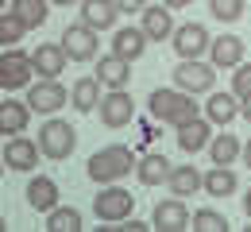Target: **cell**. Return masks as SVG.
<instances>
[{"label":"cell","mask_w":251,"mask_h":232,"mask_svg":"<svg viewBox=\"0 0 251 232\" xmlns=\"http://www.w3.org/2000/svg\"><path fill=\"white\" fill-rule=\"evenodd\" d=\"M240 116H244V120L251 124V97H244V101H240Z\"/></svg>","instance_id":"obj_36"},{"label":"cell","mask_w":251,"mask_h":232,"mask_svg":"<svg viewBox=\"0 0 251 232\" xmlns=\"http://www.w3.org/2000/svg\"><path fill=\"white\" fill-rule=\"evenodd\" d=\"M0 12H4V0H0Z\"/></svg>","instance_id":"obj_43"},{"label":"cell","mask_w":251,"mask_h":232,"mask_svg":"<svg viewBox=\"0 0 251 232\" xmlns=\"http://www.w3.org/2000/svg\"><path fill=\"white\" fill-rule=\"evenodd\" d=\"M244 8H248V0H209V12L220 24H236L244 16Z\"/></svg>","instance_id":"obj_31"},{"label":"cell","mask_w":251,"mask_h":232,"mask_svg":"<svg viewBox=\"0 0 251 232\" xmlns=\"http://www.w3.org/2000/svg\"><path fill=\"white\" fill-rule=\"evenodd\" d=\"M39 159H43V147H39L35 139H27V135H12V139L4 143V163H8V170L27 174V170L39 166Z\"/></svg>","instance_id":"obj_11"},{"label":"cell","mask_w":251,"mask_h":232,"mask_svg":"<svg viewBox=\"0 0 251 232\" xmlns=\"http://www.w3.org/2000/svg\"><path fill=\"white\" fill-rule=\"evenodd\" d=\"M170 12H174V8H166V4H147V8L139 12V16H143V24H139V27L147 31L151 43H166V39L174 35L178 24H174V16H170Z\"/></svg>","instance_id":"obj_14"},{"label":"cell","mask_w":251,"mask_h":232,"mask_svg":"<svg viewBox=\"0 0 251 232\" xmlns=\"http://www.w3.org/2000/svg\"><path fill=\"white\" fill-rule=\"evenodd\" d=\"M97 112H100V124L104 128H127L131 116H135V101L124 89H108L100 97V104H97Z\"/></svg>","instance_id":"obj_7"},{"label":"cell","mask_w":251,"mask_h":232,"mask_svg":"<svg viewBox=\"0 0 251 232\" xmlns=\"http://www.w3.org/2000/svg\"><path fill=\"white\" fill-rule=\"evenodd\" d=\"M93 213H97V221H104V225H124L127 217L135 213V198H131L127 190H120V186L108 182L93 198Z\"/></svg>","instance_id":"obj_5"},{"label":"cell","mask_w":251,"mask_h":232,"mask_svg":"<svg viewBox=\"0 0 251 232\" xmlns=\"http://www.w3.org/2000/svg\"><path fill=\"white\" fill-rule=\"evenodd\" d=\"M193 229L197 232H228V217L217 209H197L193 213Z\"/></svg>","instance_id":"obj_32"},{"label":"cell","mask_w":251,"mask_h":232,"mask_svg":"<svg viewBox=\"0 0 251 232\" xmlns=\"http://www.w3.org/2000/svg\"><path fill=\"white\" fill-rule=\"evenodd\" d=\"M147 43H151L147 31H143V27H135V24H127V27H120V31L112 35V51H116V54H124V58H131V62H135V58H143Z\"/></svg>","instance_id":"obj_21"},{"label":"cell","mask_w":251,"mask_h":232,"mask_svg":"<svg viewBox=\"0 0 251 232\" xmlns=\"http://www.w3.org/2000/svg\"><path fill=\"white\" fill-rule=\"evenodd\" d=\"M62 47L66 54H70V62H89V58H97V27H89V24H70L62 31Z\"/></svg>","instance_id":"obj_10"},{"label":"cell","mask_w":251,"mask_h":232,"mask_svg":"<svg viewBox=\"0 0 251 232\" xmlns=\"http://www.w3.org/2000/svg\"><path fill=\"white\" fill-rule=\"evenodd\" d=\"M70 104H74L77 112H97V104H100V77H81V81H74Z\"/></svg>","instance_id":"obj_25"},{"label":"cell","mask_w":251,"mask_h":232,"mask_svg":"<svg viewBox=\"0 0 251 232\" xmlns=\"http://www.w3.org/2000/svg\"><path fill=\"white\" fill-rule=\"evenodd\" d=\"M27 104L35 116H54L66 104V85H58V77H43L39 85H27Z\"/></svg>","instance_id":"obj_8"},{"label":"cell","mask_w":251,"mask_h":232,"mask_svg":"<svg viewBox=\"0 0 251 232\" xmlns=\"http://www.w3.org/2000/svg\"><path fill=\"white\" fill-rule=\"evenodd\" d=\"M147 108H151L155 120L174 124V128L186 124V120H193V116H201L193 93H186V89H151V93H147Z\"/></svg>","instance_id":"obj_2"},{"label":"cell","mask_w":251,"mask_h":232,"mask_svg":"<svg viewBox=\"0 0 251 232\" xmlns=\"http://www.w3.org/2000/svg\"><path fill=\"white\" fill-rule=\"evenodd\" d=\"M170 43H174V54H182V58H201V54H209V27L205 24H178L174 35H170Z\"/></svg>","instance_id":"obj_9"},{"label":"cell","mask_w":251,"mask_h":232,"mask_svg":"<svg viewBox=\"0 0 251 232\" xmlns=\"http://www.w3.org/2000/svg\"><path fill=\"white\" fill-rule=\"evenodd\" d=\"M147 4H151V0H116V8H120V12H127V16H135V12H143Z\"/></svg>","instance_id":"obj_34"},{"label":"cell","mask_w":251,"mask_h":232,"mask_svg":"<svg viewBox=\"0 0 251 232\" xmlns=\"http://www.w3.org/2000/svg\"><path fill=\"white\" fill-rule=\"evenodd\" d=\"M50 4H58V8H74V4H81V0H50Z\"/></svg>","instance_id":"obj_40"},{"label":"cell","mask_w":251,"mask_h":232,"mask_svg":"<svg viewBox=\"0 0 251 232\" xmlns=\"http://www.w3.org/2000/svg\"><path fill=\"white\" fill-rule=\"evenodd\" d=\"M97 77H100V85H108V89H124L127 81H131V58L124 54H104V58H97Z\"/></svg>","instance_id":"obj_16"},{"label":"cell","mask_w":251,"mask_h":232,"mask_svg":"<svg viewBox=\"0 0 251 232\" xmlns=\"http://www.w3.org/2000/svg\"><path fill=\"white\" fill-rule=\"evenodd\" d=\"M27 205H31L35 213H50V209L58 205V182L35 174L31 182H27Z\"/></svg>","instance_id":"obj_22"},{"label":"cell","mask_w":251,"mask_h":232,"mask_svg":"<svg viewBox=\"0 0 251 232\" xmlns=\"http://www.w3.org/2000/svg\"><path fill=\"white\" fill-rule=\"evenodd\" d=\"M77 8H81V24H89V27H97V31H108V27L120 20L116 0H81Z\"/></svg>","instance_id":"obj_19"},{"label":"cell","mask_w":251,"mask_h":232,"mask_svg":"<svg viewBox=\"0 0 251 232\" xmlns=\"http://www.w3.org/2000/svg\"><path fill=\"white\" fill-rule=\"evenodd\" d=\"M162 4H166V8H189L193 0H162Z\"/></svg>","instance_id":"obj_37"},{"label":"cell","mask_w":251,"mask_h":232,"mask_svg":"<svg viewBox=\"0 0 251 232\" xmlns=\"http://www.w3.org/2000/svg\"><path fill=\"white\" fill-rule=\"evenodd\" d=\"M147 229H155V225H151V221H135V217L124 221V232H147Z\"/></svg>","instance_id":"obj_35"},{"label":"cell","mask_w":251,"mask_h":232,"mask_svg":"<svg viewBox=\"0 0 251 232\" xmlns=\"http://www.w3.org/2000/svg\"><path fill=\"white\" fill-rule=\"evenodd\" d=\"M205 190H209L213 198H232V194L240 190V178L232 174V166H217L213 163V170L205 174Z\"/></svg>","instance_id":"obj_27"},{"label":"cell","mask_w":251,"mask_h":232,"mask_svg":"<svg viewBox=\"0 0 251 232\" xmlns=\"http://www.w3.org/2000/svg\"><path fill=\"white\" fill-rule=\"evenodd\" d=\"M31 31L16 12H0V47H20V39Z\"/></svg>","instance_id":"obj_30"},{"label":"cell","mask_w":251,"mask_h":232,"mask_svg":"<svg viewBox=\"0 0 251 232\" xmlns=\"http://www.w3.org/2000/svg\"><path fill=\"white\" fill-rule=\"evenodd\" d=\"M209 143H213V120L209 116H193L186 124H178V147L193 155V151H209Z\"/></svg>","instance_id":"obj_13"},{"label":"cell","mask_w":251,"mask_h":232,"mask_svg":"<svg viewBox=\"0 0 251 232\" xmlns=\"http://www.w3.org/2000/svg\"><path fill=\"white\" fill-rule=\"evenodd\" d=\"M174 85L178 89H186V93H213V85H217V66L213 62H201V58H182L178 66H174Z\"/></svg>","instance_id":"obj_6"},{"label":"cell","mask_w":251,"mask_h":232,"mask_svg":"<svg viewBox=\"0 0 251 232\" xmlns=\"http://www.w3.org/2000/svg\"><path fill=\"white\" fill-rule=\"evenodd\" d=\"M31 120V104L27 101H0V135H24Z\"/></svg>","instance_id":"obj_18"},{"label":"cell","mask_w":251,"mask_h":232,"mask_svg":"<svg viewBox=\"0 0 251 232\" xmlns=\"http://www.w3.org/2000/svg\"><path fill=\"white\" fill-rule=\"evenodd\" d=\"M166 186H170V194L174 198H189V194H197V190H205V174L197 170V166H174L170 170V178H166Z\"/></svg>","instance_id":"obj_24"},{"label":"cell","mask_w":251,"mask_h":232,"mask_svg":"<svg viewBox=\"0 0 251 232\" xmlns=\"http://www.w3.org/2000/svg\"><path fill=\"white\" fill-rule=\"evenodd\" d=\"M135 163H139V155L127 147V143H108V147H100L89 155V163H85V174L100 182V186H108V182H120L127 174H135Z\"/></svg>","instance_id":"obj_1"},{"label":"cell","mask_w":251,"mask_h":232,"mask_svg":"<svg viewBox=\"0 0 251 232\" xmlns=\"http://www.w3.org/2000/svg\"><path fill=\"white\" fill-rule=\"evenodd\" d=\"M232 93L240 101L251 97V62H240V66L232 70Z\"/></svg>","instance_id":"obj_33"},{"label":"cell","mask_w":251,"mask_h":232,"mask_svg":"<svg viewBox=\"0 0 251 232\" xmlns=\"http://www.w3.org/2000/svg\"><path fill=\"white\" fill-rule=\"evenodd\" d=\"M35 77V62L27 51H16V47H4L0 54V89L12 93V89H27Z\"/></svg>","instance_id":"obj_4"},{"label":"cell","mask_w":251,"mask_h":232,"mask_svg":"<svg viewBox=\"0 0 251 232\" xmlns=\"http://www.w3.org/2000/svg\"><path fill=\"white\" fill-rule=\"evenodd\" d=\"M205 116L213 120V124H232L236 116H240V97L228 89V93H209V101H205Z\"/></svg>","instance_id":"obj_23"},{"label":"cell","mask_w":251,"mask_h":232,"mask_svg":"<svg viewBox=\"0 0 251 232\" xmlns=\"http://www.w3.org/2000/svg\"><path fill=\"white\" fill-rule=\"evenodd\" d=\"M31 62H35V74L39 77H58L70 62V54H66L62 43H43V47H35L31 51Z\"/></svg>","instance_id":"obj_17"},{"label":"cell","mask_w":251,"mask_h":232,"mask_svg":"<svg viewBox=\"0 0 251 232\" xmlns=\"http://www.w3.org/2000/svg\"><path fill=\"white\" fill-rule=\"evenodd\" d=\"M81 225H85V221H81V213H77V209H70V205H54V209H50V213H47V229L50 232H81Z\"/></svg>","instance_id":"obj_29"},{"label":"cell","mask_w":251,"mask_h":232,"mask_svg":"<svg viewBox=\"0 0 251 232\" xmlns=\"http://www.w3.org/2000/svg\"><path fill=\"white\" fill-rule=\"evenodd\" d=\"M244 213H248V221H251V190L244 194Z\"/></svg>","instance_id":"obj_39"},{"label":"cell","mask_w":251,"mask_h":232,"mask_svg":"<svg viewBox=\"0 0 251 232\" xmlns=\"http://www.w3.org/2000/svg\"><path fill=\"white\" fill-rule=\"evenodd\" d=\"M4 229H8V225H4V217H0V232H4Z\"/></svg>","instance_id":"obj_41"},{"label":"cell","mask_w":251,"mask_h":232,"mask_svg":"<svg viewBox=\"0 0 251 232\" xmlns=\"http://www.w3.org/2000/svg\"><path fill=\"white\" fill-rule=\"evenodd\" d=\"M12 12L27 24V27H43L50 16V0H12Z\"/></svg>","instance_id":"obj_28"},{"label":"cell","mask_w":251,"mask_h":232,"mask_svg":"<svg viewBox=\"0 0 251 232\" xmlns=\"http://www.w3.org/2000/svg\"><path fill=\"white\" fill-rule=\"evenodd\" d=\"M4 166H8V163H4V159H0V174H4Z\"/></svg>","instance_id":"obj_42"},{"label":"cell","mask_w":251,"mask_h":232,"mask_svg":"<svg viewBox=\"0 0 251 232\" xmlns=\"http://www.w3.org/2000/svg\"><path fill=\"white\" fill-rule=\"evenodd\" d=\"M209 62L217 70H236L244 62V39L240 35H217L209 43Z\"/></svg>","instance_id":"obj_15"},{"label":"cell","mask_w":251,"mask_h":232,"mask_svg":"<svg viewBox=\"0 0 251 232\" xmlns=\"http://www.w3.org/2000/svg\"><path fill=\"white\" fill-rule=\"evenodd\" d=\"M244 166H248V170H251V139H248V143H244Z\"/></svg>","instance_id":"obj_38"},{"label":"cell","mask_w":251,"mask_h":232,"mask_svg":"<svg viewBox=\"0 0 251 232\" xmlns=\"http://www.w3.org/2000/svg\"><path fill=\"white\" fill-rule=\"evenodd\" d=\"M209 155H213V163H217V166H232L236 159H244V143H240L232 132H220L217 139L209 143Z\"/></svg>","instance_id":"obj_26"},{"label":"cell","mask_w":251,"mask_h":232,"mask_svg":"<svg viewBox=\"0 0 251 232\" xmlns=\"http://www.w3.org/2000/svg\"><path fill=\"white\" fill-rule=\"evenodd\" d=\"M151 225H155L158 232H182L186 225H193V221H189V209H186V198L158 201L155 209H151Z\"/></svg>","instance_id":"obj_12"},{"label":"cell","mask_w":251,"mask_h":232,"mask_svg":"<svg viewBox=\"0 0 251 232\" xmlns=\"http://www.w3.org/2000/svg\"><path fill=\"white\" fill-rule=\"evenodd\" d=\"M170 170H174L170 159L158 155V151H151V155H139V163H135V178H139L143 186H166Z\"/></svg>","instance_id":"obj_20"},{"label":"cell","mask_w":251,"mask_h":232,"mask_svg":"<svg viewBox=\"0 0 251 232\" xmlns=\"http://www.w3.org/2000/svg\"><path fill=\"white\" fill-rule=\"evenodd\" d=\"M39 147H43V155L54 159V163L70 159L74 147H77V132H74V124H66V120H58V116L43 120V128H39Z\"/></svg>","instance_id":"obj_3"}]
</instances>
